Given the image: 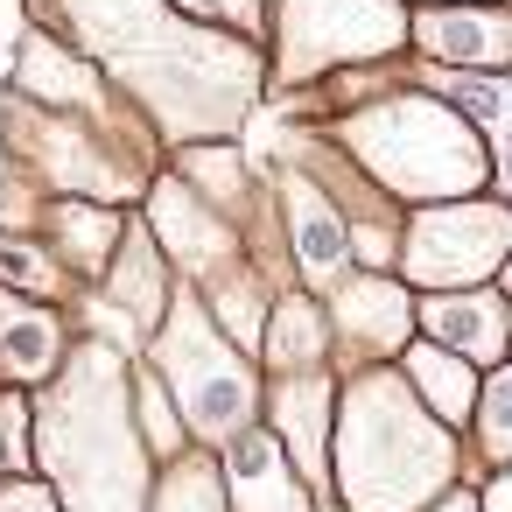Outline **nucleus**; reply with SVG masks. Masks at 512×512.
Segmentation results:
<instances>
[{
    "label": "nucleus",
    "mask_w": 512,
    "mask_h": 512,
    "mask_svg": "<svg viewBox=\"0 0 512 512\" xmlns=\"http://www.w3.org/2000/svg\"><path fill=\"white\" fill-rule=\"evenodd\" d=\"M141 358H148V372L169 386V400H176L190 442L218 449L225 435H239L246 421H260L267 379H260L253 351H239V344L211 323V309H204V295H197L190 281L169 288V309H162V323L141 337Z\"/></svg>",
    "instance_id": "nucleus-5"
},
{
    "label": "nucleus",
    "mask_w": 512,
    "mask_h": 512,
    "mask_svg": "<svg viewBox=\"0 0 512 512\" xmlns=\"http://www.w3.org/2000/svg\"><path fill=\"white\" fill-rule=\"evenodd\" d=\"M36 22L92 57L162 148L239 141L267 99V50L176 0H36Z\"/></svg>",
    "instance_id": "nucleus-1"
},
{
    "label": "nucleus",
    "mask_w": 512,
    "mask_h": 512,
    "mask_svg": "<svg viewBox=\"0 0 512 512\" xmlns=\"http://www.w3.org/2000/svg\"><path fill=\"white\" fill-rule=\"evenodd\" d=\"M512 253V204L477 190V197H442V204H407L400 218V246H393V274L414 295H442V288H477L505 267Z\"/></svg>",
    "instance_id": "nucleus-7"
},
{
    "label": "nucleus",
    "mask_w": 512,
    "mask_h": 512,
    "mask_svg": "<svg viewBox=\"0 0 512 512\" xmlns=\"http://www.w3.org/2000/svg\"><path fill=\"white\" fill-rule=\"evenodd\" d=\"M148 512H232L225 505V477H218V449L183 442L176 456H162L155 484H148Z\"/></svg>",
    "instance_id": "nucleus-23"
},
{
    "label": "nucleus",
    "mask_w": 512,
    "mask_h": 512,
    "mask_svg": "<svg viewBox=\"0 0 512 512\" xmlns=\"http://www.w3.org/2000/svg\"><path fill=\"white\" fill-rule=\"evenodd\" d=\"M484 155H491V197L512 204V106L484 127Z\"/></svg>",
    "instance_id": "nucleus-29"
},
{
    "label": "nucleus",
    "mask_w": 512,
    "mask_h": 512,
    "mask_svg": "<svg viewBox=\"0 0 512 512\" xmlns=\"http://www.w3.org/2000/svg\"><path fill=\"white\" fill-rule=\"evenodd\" d=\"M218 477H225L232 512H323L316 491L295 477V463H288V449L274 442L267 421H246L239 435L218 442Z\"/></svg>",
    "instance_id": "nucleus-15"
},
{
    "label": "nucleus",
    "mask_w": 512,
    "mask_h": 512,
    "mask_svg": "<svg viewBox=\"0 0 512 512\" xmlns=\"http://www.w3.org/2000/svg\"><path fill=\"white\" fill-rule=\"evenodd\" d=\"M407 43L442 71H512V8L505 0H414Z\"/></svg>",
    "instance_id": "nucleus-11"
},
{
    "label": "nucleus",
    "mask_w": 512,
    "mask_h": 512,
    "mask_svg": "<svg viewBox=\"0 0 512 512\" xmlns=\"http://www.w3.org/2000/svg\"><path fill=\"white\" fill-rule=\"evenodd\" d=\"M477 505H484V512H512V463H491V477H484Z\"/></svg>",
    "instance_id": "nucleus-31"
},
{
    "label": "nucleus",
    "mask_w": 512,
    "mask_h": 512,
    "mask_svg": "<svg viewBox=\"0 0 512 512\" xmlns=\"http://www.w3.org/2000/svg\"><path fill=\"white\" fill-rule=\"evenodd\" d=\"M463 484V428L435 421L400 365L337 372L330 414V505L337 512H421Z\"/></svg>",
    "instance_id": "nucleus-3"
},
{
    "label": "nucleus",
    "mask_w": 512,
    "mask_h": 512,
    "mask_svg": "<svg viewBox=\"0 0 512 512\" xmlns=\"http://www.w3.org/2000/svg\"><path fill=\"white\" fill-rule=\"evenodd\" d=\"M141 204H148L141 225L155 232V246H162V260H169L176 281L204 288V281H218L232 260H246V232H239L211 197H197L176 169H155L148 190H141Z\"/></svg>",
    "instance_id": "nucleus-9"
},
{
    "label": "nucleus",
    "mask_w": 512,
    "mask_h": 512,
    "mask_svg": "<svg viewBox=\"0 0 512 512\" xmlns=\"http://www.w3.org/2000/svg\"><path fill=\"white\" fill-rule=\"evenodd\" d=\"M505 78H512V71H505Z\"/></svg>",
    "instance_id": "nucleus-35"
},
{
    "label": "nucleus",
    "mask_w": 512,
    "mask_h": 512,
    "mask_svg": "<svg viewBox=\"0 0 512 512\" xmlns=\"http://www.w3.org/2000/svg\"><path fill=\"white\" fill-rule=\"evenodd\" d=\"M169 169L197 190V197H211L239 232H246V218H253V204L267 197L253 176H246V162H239V141H183V148H169Z\"/></svg>",
    "instance_id": "nucleus-21"
},
{
    "label": "nucleus",
    "mask_w": 512,
    "mask_h": 512,
    "mask_svg": "<svg viewBox=\"0 0 512 512\" xmlns=\"http://www.w3.org/2000/svg\"><path fill=\"white\" fill-rule=\"evenodd\" d=\"M421 512H484V505H477V491H470V484H449V491H442L435 505H421Z\"/></svg>",
    "instance_id": "nucleus-32"
},
{
    "label": "nucleus",
    "mask_w": 512,
    "mask_h": 512,
    "mask_svg": "<svg viewBox=\"0 0 512 512\" xmlns=\"http://www.w3.org/2000/svg\"><path fill=\"white\" fill-rule=\"evenodd\" d=\"M393 365H400V379L421 393V407H428L435 421H449V428H470L477 379H484L470 358H456V351H442L435 337H421V330H414V337H407V351H400Z\"/></svg>",
    "instance_id": "nucleus-20"
},
{
    "label": "nucleus",
    "mask_w": 512,
    "mask_h": 512,
    "mask_svg": "<svg viewBox=\"0 0 512 512\" xmlns=\"http://www.w3.org/2000/svg\"><path fill=\"white\" fill-rule=\"evenodd\" d=\"M0 512H64V505H57V491L43 477H8L0 484Z\"/></svg>",
    "instance_id": "nucleus-30"
},
{
    "label": "nucleus",
    "mask_w": 512,
    "mask_h": 512,
    "mask_svg": "<svg viewBox=\"0 0 512 512\" xmlns=\"http://www.w3.org/2000/svg\"><path fill=\"white\" fill-rule=\"evenodd\" d=\"M414 330L435 337L442 351L470 358L477 372L505 365V344H512V302L498 281H477V288H442V295H414Z\"/></svg>",
    "instance_id": "nucleus-14"
},
{
    "label": "nucleus",
    "mask_w": 512,
    "mask_h": 512,
    "mask_svg": "<svg viewBox=\"0 0 512 512\" xmlns=\"http://www.w3.org/2000/svg\"><path fill=\"white\" fill-rule=\"evenodd\" d=\"M169 288H176V274H169L155 232H148L141 218H127V232H120V246H113V260H106V274H99V302L120 309V316L134 323V337H148V330L162 323V309H169Z\"/></svg>",
    "instance_id": "nucleus-16"
},
{
    "label": "nucleus",
    "mask_w": 512,
    "mask_h": 512,
    "mask_svg": "<svg viewBox=\"0 0 512 512\" xmlns=\"http://www.w3.org/2000/svg\"><path fill=\"white\" fill-rule=\"evenodd\" d=\"M134 421H141V442H148V456L162 463V456H176L190 435H183V414H176V400H169V386L148 372V358H134Z\"/></svg>",
    "instance_id": "nucleus-26"
},
{
    "label": "nucleus",
    "mask_w": 512,
    "mask_h": 512,
    "mask_svg": "<svg viewBox=\"0 0 512 512\" xmlns=\"http://www.w3.org/2000/svg\"><path fill=\"white\" fill-rule=\"evenodd\" d=\"M323 141H337L386 197L400 204H442V197H477L491 190V155H484V134L449 106L435 99L428 85H386L330 120H309Z\"/></svg>",
    "instance_id": "nucleus-4"
},
{
    "label": "nucleus",
    "mask_w": 512,
    "mask_h": 512,
    "mask_svg": "<svg viewBox=\"0 0 512 512\" xmlns=\"http://www.w3.org/2000/svg\"><path fill=\"white\" fill-rule=\"evenodd\" d=\"M491 281H498V288H505V302H512V253H505V267H498Z\"/></svg>",
    "instance_id": "nucleus-33"
},
{
    "label": "nucleus",
    "mask_w": 512,
    "mask_h": 512,
    "mask_svg": "<svg viewBox=\"0 0 512 512\" xmlns=\"http://www.w3.org/2000/svg\"><path fill=\"white\" fill-rule=\"evenodd\" d=\"M29 456L64 512H148L155 456L134 421V358L113 337H71L29 400Z\"/></svg>",
    "instance_id": "nucleus-2"
},
{
    "label": "nucleus",
    "mask_w": 512,
    "mask_h": 512,
    "mask_svg": "<svg viewBox=\"0 0 512 512\" xmlns=\"http://www.w3.org/2000/svg\"><path fill=\"white\" fill-rule=\"evenodd\" d=\"M0 288L8 295H29V302H71L78 281L64 274V260L22 232H0Z\"/></svg>",
    "instance_id": "nucleus-24"
},
{
    "label": "nucleus",
    "mask_w": 512,
    "mask_h": 512,
    "mask_svg": "<svg viewBox=\"0 0 512 512\" xmlns=\"http://www.w3.org/2000/svg\"><path fill=\"white\" fill-rule=\"evenodd\" d=\"M470 449L484 463H512V358L491 365L477 379V407H470Z\"/></svg>",
    "instance_id": "nucleus-25"
},
{
    "label": "nucleus",
    "mask_w": 512,
    "mask_h": 512,
    "mask_svg": "<svg viewBox=\"0 0 512 512\" xmlns=\"http://www.w3.org/2000/svg\"><path fill=\"white\" fill-rule=\"evenodd\" d=\"M15 92L36 99V106H57V113H92V120H127L134 106L99 78L92 57H78L64 36H50L43 22L22 36V57H15Z\"/></svg>",
    "instance_id": "nucleus-13"
},
{
    "label": "nucleus",
    "mask_w": 512,
    "mask_h": 512,
    "mask_svg": "<svg viewBox=\"0 0 512 512\" xmlns=\"http://www.w3.org/2000/svg\"><path fill=\"white\" fill-rule=\"evenodd\" d=\"M274 218H281V253H288V281H295V288L330 295V288L358 267L344 211H337V204L323 197V183H316L302 162H288V155H281V169H274Z\"/></svg>",
    "instance_id": "nucleus-10"
},
{
    "label": "nucleus",
    "mask_w": 512,
    "mask_h": 512,
    "mask_svg": "<svg viewBox=\"0 0 512 512\" xmlns=\"http://www.w3.org/2000/svg\"><path fill=\"white\" fill-rule=\"evenodd\" d=\"M183 15H197V22H218V29H239L246 43H260L267 36V0H176Z\"/></svg>",
    "instance_id": "nucleus-28"
},
{
    "label": "nucleus",
    "mask_w": 512,
    "mask_h": 512,
    "mask_svg": "<svg viewBox=\"0 0 512 512\" xmlns=\"http://www.w3.org/2000/svg\"><path fill=\"white\" fill-rule=\"evenodd\" d=\"M29 393L22 386H0V484L29 477Z\"/></svg>",
    "instance_id": "nucleus-27"
},
{
    "label": "nucleus",
    "mask_w": 512,
    "mask_h": 512,
    "mask_svg": "<svg viewBox=\"0 0 512 512\" xmlns=\"http://www.w3.org/2000/svg\"><path fill=\"white\" fill-rule=\"evenodd\" d=\"M43 232H50V253L64 260V274L99 281L113 246H120V232H127V211L99 204V197H50L43 204Z\"/></svg>",
    "instance_id": "nucleus-19"
},
{
    "label": "nucleus",
    "mask_w": 512,
    "mask_h": 512,
    "mask_svg": "<svg viewBox=\"0 0 512 512\" xmlns=\"http://www.w3.org/2000/svg\"><path fill=\"white\" fill-rule=\"evenodd\" d=\"M274 288L281 281H267L253 260H232L218 281H204L197 295H204V309H211V323L239 344V351H260V323H267V309H274Z\"/></svg>",
    "instance_id": "nucleus-22"
},
{
    "label": "nucleus",
    "mask_w": 512,
    "mask_h": 512,
    "mask_svg": "<svg viewBox=\"0 0 512 512\" xmlns=\"http://www.w3.org/2000/svg\"><path fill=\"white\" fill-rule=\"evenodd\" d=\"M330 414H337V372H281L260 393V421L274 428V442L288 449L295 477L316 491V505H330Z\"/></svg>",
    "instance_id": "nucleus-12"
},
{
    "label": "nucleus",
    "mask_w": 512,
    "mask_h": 512,
    "mask_svg": "<svg viewBox=\"0 0 512 512\" xmlns=\"http://www.w3.org/2000/svg\"><path fill=\"white\" fill-rule=\"evenodd\" d=\"M505 358H512V344H505Z\"/></svg>",
    "instance_id": "nucleus-34"
},
{
    "label": "nucleus",
    "mask_w": 512,
    "mask_h": 512,
    "mask_svg": "<svg viewBox=\"0 0 512 512\" xmlns=\"http://www.w3.org/2000/svg\"><path fill=\"white\" fill-rule=\"evenodd\" d=\"M414 0H267V92H309L330 71L407 57Z\"/></svg>",
    "instance_id": "nucleus-6"
},
{
    "label": "nucleus",
    "mask_w": 512,
    "mask_h": 512,
    "mask_svg": "<svg viewBox=\"0 0 512 512\" xmlns=\"http://www.w3.org/2000/svg\"><path fill=\"white\" fill-rule=\"evenodd\" d=\"M330 372H358V365H393L414 337V288L393 267H351L330 295Z\"/></svg>",
    "instance_id": "nucleus-8"
},
{
    "label": "nucleus",
    "mask_w": 512,
    "mask_h": 512,
    "mask_svg": "<svg viewBox=\"0 0 512 512\" xmlns=\"http://www.w3.org/2000/svg\"><path fill=\"white\" fill-rule=\"evenodd\" d=\"M260 379H281V372H323L330 365V316H323V295L309 288H274V309L260 323V351H253Z\"/></svg>",
    "instance_id": "nucleus-17"
},
{
    "label": "nucleus",
    "mask_w": 512,
    "mask_h": 512,
    "mask_svg": "<svg viewBox=\"0 0 512 512\" xmlns=\"http://www.w3.org/2000/svg\"><path fill=\"white\" fill-rule=\"evenodd\" d=\"M71 351V330L57 316V302H29L0 288V379L8 386H43Z\"/></svg>",
    "instance_id": "nucleus-18"
}]
</instances>
